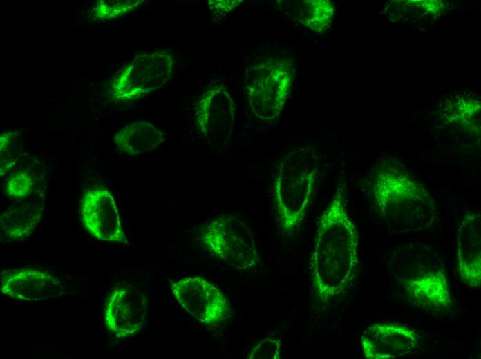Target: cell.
<instances>
[{"instance_id":"cell-1","label":"cell","mask_w":481,"mask_h":359,"mask_svg":"<svg viewBox=\"0 0 481 359\" xmlns=\"http://www.w3.org/2000/svg\"><path fill=\"white\" fill-rule=\"evenodd\" d=\"M359 235L348 211L340 180L319 217L310 260L312 289L321 305L339 301L349 290L359 264Z\"/></svg>"},{"instance_id":"cell-2","label":"cell","mask_w":481,"mask_h":359,"mask_svg":"<svg viewBox=\"0 0 481 359\" xmlns=\"http://www.w3.org/2000/svg\"><path fill=\"white\" fill-rule=\"evenodd\" d=\"M370 191L380 217L394 233L424 231L437 220L431 193L393 157H386L377 164Z\"/></svg>"},{"instance_id":"cell-3","label":"cell","mask_w":481,"mask_h":359,"mask_svg":"<svg viewBox=\"0 0 481 359\" xmlns=\"http://www.w3.org/2000/svg\"><path fill=\"white\" fill-rule=\"evenodd\" d=\"M389 266L398 289L419 309L440 312L454 306L444 262L427 244L396 245L390 252Z\"/></svg>"},{"instance_id":"cell-4","label":"cell","mask_w":481,"mask_h":359,"mask_svg":"<svg viewBox=\"0 0 481 359\" xmlns=\"http://www.w3.org/2000/svg\"><path fill=\"white\" fill-rule=\"evenodd\" d=\"M320 159L311 146L295 148L278 162L272 196L280 228L291 234L302 224L312 202Z\"/></svg>"},{"instance_id":"cell-5","label":"cell","mask_w":481,"mask_h":359,"mask_svg":"<svg viewBox=\"0 0 481 359\" xmlns=\"http://www.w3.org/2000/svg\"><path fill=\"white\" fill-rule=\"evenodd\" d=\"M200 239L210 253L238 270L255 268L260 262L254 233L238 216L223 215L209 220L200 229Z\"/></svg>"},{"instance_id":"cell-6","label":"cell","mask_w":481,"mask_h":359,"mask_svg":"<svg viewBox=\"0 0 481 359\" xmlns=\"http://www.w3.org/2000/svg\"><path fill=\"white\" fill-rule=\"evenodd\" d=\"M295 68L288 59L274 56L252 70L248 96L250 108L263 121H271L281 113L294 78Z\"/></svg>"},{"instance_id":"cell-7","label":"cell","mask_w":481,"mask_h":359,"mask_svg":"<svg viewBox=\"0 0 481 359\" xmlns=\"http://www.w3.org/2000/svg\"><path fill=\"white\" fill-rule=\"evenodd\" d=\"M174 61L166 52L137 55L112 84V95L119 100L145 95L164 85L171 78Z\"/></svg>"},{"instance_id":"cell-8","label":"cell","mask_w":481,"mask_h":359,"mask_svg":"<svg viewBox=\"0 0 481 359\" xmlns=\"http://www.w3.org/2000/svg\"><path fill=\"white\" fill-rule=\"evenodd\" d=\"M235 104L229 90L213 82L202 92L194 110V121L205 139L223 147L230 140L235 117Z\"/></svg>"},{"instance_id":"cell-9","label":"cell","mask_w":481,"mask_h":359,"mask_svg":"<svg viewBox=\"0 0 481 359\" xmlns=\"http://www.w3.org/2000/svg\"><path fill=\"white\" fill-rule=\"evenodd\" d=\"M171 289L187 313L206 326L220 324L230 312V303L224 293L201 277L190 276L173 282Z\"/></svg>"},{"instance_id":"cell-10","label":"cell","mask_w":481,"mask_h":359,"mask_svg":"<svg viewBox=\"0 0 481 359\" xmlns=\"http://www.w3.org/2000/svg\"><path fill=\"white\" fill-rule=\"evenodd\" d=\"M80 220L96 240L110 243H129L120 211L108 188L94 186L86 189L79 204Z\"/></svg>"},{"instance_id":"cell-11","label":"cell","mask_w":481,"mask_h":359,"mask_svg":"<svg viewBox=\"0 0 481 359\" xmlns=\"http://www.w3.org/2000/svg\"><path fill=\"white\" fill-rule=\"evenodd\" d=\"M420 336L413 327L397 322L375 323L361 336V350L368 359H392L415 353Z\"/></svg>"},{"instance_id":"cell-12","label":"cell","mask_w":481,"mask_h":359,"mask_svg":"<svg viewBox=\"0 0 481 359\" xmlns=\"http://www.w3.org/2000/svg\"><path fill=\"white\" fill-rule=\"evenodd\" d=\"M146 295L140 290L122 287L112 291L104 308V322L107 330L120 339L140 331L148 313Z\"/></svg>"},{"instance_id":"cell-13","label":"cell","mask_w":481,"mask_h":359,"mask_svg":"<svg viewBox=\"0 0 481 359\" xmlns=\"http://www.w3.org/2000/svg\"><path fill=\"white\" fill-rule=\"evenodd\" d=\"M1 292L13 300L33 302L64 295L65 287L46 271L23 268L2 272Z\"/></svg>"},{"instance_id":"cell-14","label":"cell","mask_w":481,"mask_h":359,"mask_svg":"<svg viewBox=\"0 0 481 359\" xmlns=\"http://www.w3.org/2000/svg\"><path fill=\"white\" fill-rule=\"evenodd\" d=\"M457 264L462 282L470 288L481 287V215L468 211L458 227L456 237Z\"/></svg>"},{"instance_id":"cell-15","label":"cell","mask_w":481,"mask_h":359,"mask_svg":"<svg viewBox=\"0 0 481 359\" xmlns=\"http://www.w3.org/2000/svg\"><path fill=\"white\" fill-rule=\"evenodd\" d=\"M44 208V199L34 193L26 199L17 200L1 215V236L10 242L25 240L39 225Z\"/></svg>"},{"instance_id":"cell-16","label":"cell","mask_w":481,"mask_h":359,"mask_svg":"<svg viewBox=\"0 0 481 359\" xmlns=\"http://www.w3.org/2000/svg\"><path fill=\"white\" fill-rule=\"evenodd\" d=\"M166 133L147 120L131 122L114 136L117 147L122 152L137 155L151 151L165 142Z\"/></svg>"},{"instance_id":"cell-17","label":"cell","mask_w":481,"mask_h":359,"mask_svg":"<svg viewBox=\"0 0 481 359\" xmlns=\"http://www.w3.org/2000/svg\"><path fill=\"white\" fill-rule=\"evenodd\" d=\"M291 2L285 4L283 10L292 20L317 32H324L330 27L334 14V7L330 1Z\"/></svg>"},{"instance_id":"cell-18","label":"cell","mask_w":481,"mask_h":359,"mask_svg":"<svg viewBox=\"0 0 481 359\" xmlns=\"http://www.w3.org/2000/svg\"><path fill=\"white\" fill-rule=\"evenodd\" d=\"M23 142L18 131H5L0 136V175L10 172L20 159Z\"/></svg>"},{"instance_id":"cell-19","label":"cell","mask_w":481,"mask_h":359,"mask_svg":"<svg viewBox=\"0 0 481 359\" xmlns=\"http://www.w3.org/2000/svg\"><path fill=\"white\" fill-rule=\"evenodd\" d=\"M35 180L28 169H16L12 172L5 185L6 195L16 200L31 196L35 193Z\"/></svg>"},{"instance_id":"cell-20","label":"cell","mask_w":481,"mask_h":359,"mask_svg":"<svg viewBox=\"0 0 481 359\" xmlns=\"http://www.w3.org/2000/svg\"><path fill=\"white\" fill-rule=\"evenodd\" d=\"M142 2L139 0H100L93 6V14L99 21L111 20L131 12Z\"/></svg>"},{"instance_id":"cell-21","label":"cell","mask_w":481,"mask_h":359,"mask_svg":"<svg viewBox=\"0 0 481 359\" xmlns=\"http://www.w3.org/2000/svg\"><path fill=\"white\" fill-rule=\"evenodd\" d=\"M281 341L277 337L268 336L260 341L252 350L248 358L277 359L280 358Z\"/></svg>"}]
</instances>
